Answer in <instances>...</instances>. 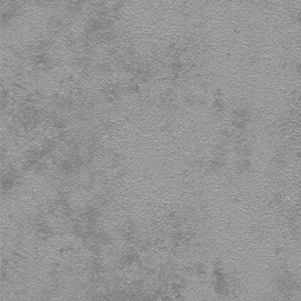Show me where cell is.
Instances as JSON below:
<instances>
[{"label":"cell","mask_w":301,"mask_h":301,"mask_svg":"<svg viewBox=\"0 0 301 301\" xmlns=\"http://www.w3.org/2000/svg\"><path fill=\"white\" fill-rule=\"evenodd\" d=\"M252 170V163L248 158H240L235 164V173L238 176H245Z\"/></svg>","instance_id":"6da1fadb"}]
</instances>
